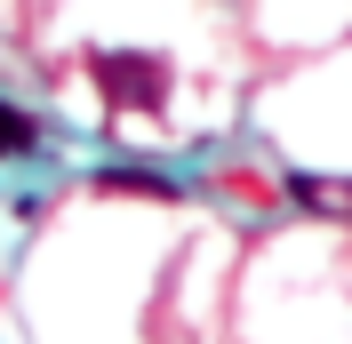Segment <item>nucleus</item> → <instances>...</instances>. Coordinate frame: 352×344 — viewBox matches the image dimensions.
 Returning <instances> with one entry per match:
<instances>
[{"label":"nucleus","mask_w":352,"mask_h":344,"mask_svg":"<svg viewBox=\"0 0 352 344\" xmlns=\"http://www.w3.org/2000/svg\"><path fill=\"white\" fill-rule=\"evenodd\" d=\"M96 80H104L112 105H136V112L160 105V65L153 56H96Z\"/></svg>","instance_id":"nucleus-1"},{"label":"nucleus","mask_w":352,"mask_h":344,"mask_svg":"<svg viewBox=\"0 0 352 344\" xmlns=\"http://www.w3.org/2000/svg\"><path fill=\"white\" fill-rule=\"evenodd\" d=\"M32 144H41V129H32V120H24L16 105H0V152H8V160H24Z\"/></svg>","instance_id":"nucleus-2"},{"label":"nucleus","mask_w":352,"mask_h":344,"mask_svg":"<svg viewBox=\"0 0 352 344\" xmlns=\"http://www.w3.org/2000/svg\"><path fill=\"white\" fill-rule=\"evenodd\" d=\"M104 193H144V200H168L160 176H136V169H104Z\"/></svg>","instance_id":"nucleus-3"}]
</instances>
